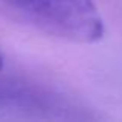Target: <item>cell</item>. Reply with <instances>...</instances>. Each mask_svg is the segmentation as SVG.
<instances>
[{"instance_id":"1","label":"cell","mask_w":122,"mask_h":122,"mask_svg":"<svg viewBox=\"0 0 122 122\" xmlns=\"http://www.w3.org/2000/svg\"><path fill=\"white\" fill-rule=\"evenodd\" d=\"M22 22L48 36L93 43L104 36V22L93 0H0Z\"/></svg>"},{"instance_id":"2","label":"cell","mask_w":122,"mask_h":122,"mask_svg":"<svg viewBox=\"0 0 122 122\" xmlns=\"http://www.w3.org/2000/svg\"><path fill=\"white\" fill-rule=\"evenodd\" d=\"M3 65H5V57H3V53L0 50V71L3 70Z\"/></svg>"}]
</instances>
